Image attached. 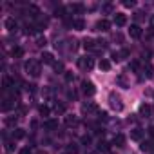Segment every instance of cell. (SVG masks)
<instances>
[{"instance_id":"15","label":"cell","mask_w":154,"mask_h":154,"mask_svg":"<svg viewBox=\"0 0 154 154\" xmlns=\"http://www.w3.org/2000/svg\"><path fill=\"white\" fill-rule=\"evenodd\" d=\"M4 26H6L8 31H15V29H17V20H15V18H6Z\"/></svg>"},{"instance_id":"20","label":"cell","mask_w":154,"mask_h":154,"mask_svg":"<svg viewBox=\"0 0 154 154\" xmlns=\"http://www.w3.org/2000/svg\"><path fill=\"white\" fill-rule=\"evenodd\" d=\"M11 54H13V58H22L24 56V49L22 47H13Z\"/></svg>"},{"instance_id":"5","label":"cell","mask_w":154,"mask_h":154,"mask_svg":"<svg viewBox=\"0 0 154 154\" xmlns=\"http://www.w3.org/2000/svg\"><path fill=\"white\" fill-rule=\"evenodd\" d=\"M84 47H85V51H93V53L100 51V45H98V42H94L93 38H85V40H84Z\"/></svg>"},{"instance_id":"2","label":"cell","mask_w":154,"mask_h":154,"mask_svg":"<svg viewBox=\"0 0 154 154\" xmlns=\"http://www.w3.org/2000/svg\"><path fill=\"white\" fill-rule=\"evenodd\" d=\"M109 105H111V109L116 111V112L123 111V102H122V98H120L116 93H111V94H109Z\"/></svg>"},{"instance_id":"24","label":"cell","mask_w":154,"mask_h":154,"mask_svg":"<svg viewBox=\"0 0 154 154\" xmlns=\"http://www.w3.org/2000/svg\"><path fill=\"white\" fill-rule=\"evenodd\" d=\"M140 149H141V150H143V152H149V150H152V149H154V147H152V143H150V141H143V143H141V147H140Z\"/></svg>"},{"instance_id":"37","label":"cell","mask_w":154,"mask_h":154,"mask_svg":"<svg viewBox=\"0 0 154 154\" xmlns=\"http://www.w3.org/2000/svg\"><path fill=\"white\" fill-rule=\"evenodd\" d=\"M138 65H140L138 62H132V63H131V69H132V71H138Z\"/></svg>"},{"instance_id":"19","label":"cell","mask_w":154,"mask_h":154,"mask_svg":"<svg viewBox=\"0 0 154 154\" xmlns=\"http://www.w3.org/2000/svg\"><path fill=\"white\" fill-rule=\"evenodd\" d=\"M65 125H67V127H76V125H78L76 116H65Z\"/></svg>"},{"instance_id":"10","label":"cell","mask_w":154,"mask_h":154,"mask_svg":"<svg viewBox=\"0 0 154 154\" xmlns=\"http://www.w3.org/2000/svg\"><path fill=\"white\" fill-rule=\"evenodd\" d=\"M129 35H131L132 38H141V27L136 26V24H132L131 29H129Z\"/></svg>"},{"instance_id":"13","label":"cell","mask_w":154,"mask_h":154,"mask_svg":"<svg viewBox=\"0 0 154 154\" xmlns=\"http://www.w3.org/2000/svg\"><path fill=\"white\" fill-rule=\"evenodd\" d=\"M112 145H116V147H123V145H125V136H123V134H116V136L112 138Z\"/></svg>"},{"instance_id":"39","label":"cell","mask_w":154,"mask_h":154,"mask_svg":"<svg viewBox=\"0 0 154 154\" xmlns=\"http://www.w3.org/2000/svg\"><path fill=\"white\" fill-rule=\"evenodd\" d=\"M150 27H152V29H154V15H152V17H150Z\"/></svg>"},{"instance_id":"34","label":"cell","mask_w":154,"mask_h":154,"mask_svg":"<svg viewBox=\"0 0 154 154\" xmlns=\"http://www.w3.org/2000/svg\"><path fill=\"white\" fill-rule=\"evenodd\" d=\"M36 44L42 47V45H45V36H38V40H36Z\"/></svg>"},{"instance_id":"25","label":"cell","mask_w":154,"mask_h":154,"mask_svg":"<svg viewBox=\"0 0 154 154\" xmlns=\"http://www.w3.org/2000/svg\"><path fill=\"white\" fill-rule=\"evenodd\" d=\"M100 69L109 71V69H111V62H109V60H100Z\"/></svg>"},{"instance_id":"3","label":"cell","mask_w":154,"mask_h":154,"mask_svg":"<svg viewBox=\"0 0 154 154\" xmlns=\"http://www.w3.org/2000/svg\"><path fill=\"white\" fill-rule=\"evenodd\" d=\"M78 67L82 71H91L94 67V62H93L91 56H82V58H78Z\"/></svg>"},{"instance_id":"38","label":"cell","mask_w":154,"mask_h":154,"mask_svg":"<svg viewBox=\"0 0 154 154\" xmlns=\"http://www.w3.org/2000/svg\"><path fill=\"white\" fill-rule=\"evenodd\" d=\"M149 134H150V136L154 138V127H150V129H149Z\"/></svg>"},{"instance_id":"33","label":"cell","mask_w":154,"mask_h":154,"mask_svg":"<svg viewBox=\"0 0 154 154\" xmlns=\"http://www.w3.org/2000/svg\"><path fill=\"white\" fill-rule=\"evenodd\" d=\"M123 6H125V8H134V6H136V2H134V0H125Z\"/></svg>"},{"instance_id":"1","label":"cell","mask_w":154,"mask_h":154,"mask_svg":"<svg viewBox=\"0 0 154 154\" xmlns=\"http://www.w3.org/2000/svg\"><path fill=\"white\" fill-rule=\"evenodd\" d=\"M24 69H26V72L29 76H33V78H38L40 72H42V67H40V62L38 60H27L26 65H24Z\"/></svg>"},{"instance_id":"22","label":"cell","mask_w":154,"mask_h":154,"mask_svg":"<svg viewBox=\"0 0 154 154\" xmlns=\"http://www.w3.org/2000/svg\"><path fill=\"white\" fill-rule=\"evenodd\" d=\"M24 136H26V131H24V129H15V131H13V138L22 140Z\"/></svg>"},{"instance_id":"21","label":"cell","mask_w":154,"mask_h":154,"mask_svg":"<svg viewBox=\"0 0 154 154\" xmlns=\"http://www.w3.org/2000/svg\"><path fill=\"white\" fill-rule=\"evenodd\" d=\"M13 105H15V103H13V98H6L4 103H2V111H9Z\"/></svg>"},{"instance_id":"14","label":"cell","mask_w":154,"mask_h":154,"mask_svg":"<svg viewBox=\"0 0 154 154\" xmlns=\"http://www.w3.org/2000/svg\"><path fill=\"white\" fill-rule=\"evenodd\" d=\"M72 27L78 29V31H82V29L85 27V20H84V18H74V20H72Z\"/></svg>"},{"instance_id":"16","label":"cell","mask_w":154,"mask_h":154,"mask_svg":"<svg viewBox=\"0 0 154 154\" xmlns=\"http://www.w3.org/2000/svg\"><path fill=\"white\" fill-rule=\"evenodd\" d=\"M42 62L49 63V65H54V56L51 53H42Z\"/></svg>"},{"instance_id":"4","label":"cell","mask_w":154,"mask_h":154,"mask_svg":"<svg viewBox=\"0 0 154 154\" xmlns=\"http://www.w3.org/2000/svg\"><path fill=\"white\" fill-rule=\"evenodd\" d=\"M82 112H84V114H87V116H91V114H100L98 105H96V103H93V102L84 103V105H82Z\"/></svg>"},{"instance_id":"41","label":"cell","mask_w":154,"mask_h":154,"mask_svg":"<svg viewBox=\"0 0 154 154\" xmlns=\"http://www.w3.org/2000/svg\"><path fill=\"white\" fill-rule=\"evenodd\" d=\"M38 154H45V152H42V150H40V152H38Z\"/></svg>"},{"instance_id":"40","label":"cell","mask_w":154,"mask_h":154,"mask_svg":"<svg viewBox=\"0 0 154 154\" xmlns=\"http://www.w3.org/2000/svg\"><path fill=\"white\" fill-rule=\"evenodd\" d=\"M85 154H96V152H94V150H91V152H85Z\"/></svg>"},{"instance_id":"29","label":"cell","mask_w":154,"mask_h":154,"mask_svg":"<svg viewBox=\"0 0 154 154\" xmlns=\"http://www.w3.org/2000/svg\"><path fill=\"white\" fill-rule=\"evenodd\" d=\"M54 112H58V114H63V112H65V107L56 103V105H54Z\"/></svg>"},{"instance_id":"12","label":"cell","mask_w":154,"mask_h":154,"mask_svg":"<svg viewBox=\"0 0 154 154\" xmlns=\"http://www.w3.org/2000/svg\"><path fill=\"white\" fill-rule=\"evenodd\" d=\"M84 9H85L84 4H78V2L69 6V11H71V13H78V15H80V13H84Z\"/></svg>"},{"instance_id":"28","label":"cell","mask_w":154,"mask_h":154,"mask_svg":"<svg viewBox=\"0 0 154 154\" xmlns=\"http://www.w3.org/2000/svg\"><path fill=\"white\" fill-rule=\"evenodd\" d=\"M63 76H65V82H69V84L74 80V74H72V72H69V71H65V74H63Z\"/></svg>"},{"instance_id":"35","label":"cell","mask_w":154,"mask_h":154,"mask_svg":"<svg viewBox=\"0 0 154 154\" xmlns=\"http://www.w3.org/2000/svg\"><path fill=\"white\" fill-rule=\"evenodd\" d=\"M20 154H33V150L29 147H24V149H20Z\"/></svg>"},{"instance_id":"11","label":"cell","mask_w":154,"mask_h":154,"mask_svg":"<svg viewBox=\"0 0 154 154\" xmlns=\"http://www.w3.org/2000/svg\"><path fill=\"white\" fill-rule=\"evenodd\" d=\"M114 24L120 26V27L125 26V24H127V17H125L123 13H116V15H114Z\"/></svg>"},{"instance_id":"17","label":"cell","mask_w":154,"mask_h":154,"mask_svg":"<svg viewBox=\"0 0 154 154\" xmlns=\"http://www.w3.org/2000/svg\"><path fill=\"white\" fill-rule=\"evenodd\" d=\"M65 154H78V145L76 143H67L65 145Z\"/></svg>"},{"instance_id":"27","label":"cell","mask_w":154,"mask_h":154,"mask_svg":"<svg viewBox=\"0 0 154 154\" xmlns=\"http://www.w3.org/2000/svg\"><path fill=\"white\" fill-rule=\"evenodd\" d=\"M38 111H40V114H42V116H47V114H49V107H47V105H40V109H38Z\"/></svg>"},{"instance_id":"36","label":"cell","mask_w":154,"mask_h":154,"mask_svg":"<svg viewBox=\"0 0 154 154\" xmlns=\"http://www.w3.org/2000/svg\"><path fill=\"white\" fill-rule=\"evenodd\" d=\"M6 149H8V150H13V149H15L13 141H6Z\"/></svg>"},{"instance_id":"31","label":"cell","mask_w":154,"mask_h":154,"mask_svg":"<svg viewBox=\"0 0 154 154\" xmlns=\"http://www.w3.org/2000/svg\"><path fill=\"white\" fill-rule=\"evenodd\" d=\"M53 67H54V71H63V63H60V62H54ZM63 72H65V71H63Z\"/></svg>"},{"instance_id":"26","label":"cell","mask_w":154,"mask_h":154,"mask_svg":"<svg viewBox=\"0 0 154 154\" xmlns=\"http://www.w3.org/2000/svg\"><path fill=\"white\" fill-rule=\"evenodd\" d=\"M109 149H111V145H109L107 141H100V143H98V150H103V152H107Z\"/></svg>"},{"instance_id":"9","label":"cell","mask_w":154,"mask_h":154,"mask_svg":"<svg viewBox=\"0 0 154 154\" xmlns=\"http://www.w3.org/2000/svg\"><path fill=\"white\" fill-rule=\"evenodd\" d=\"M143 134H145V131H143V129H140V127H136V129H132V131H131V140L140 141V140L143 138Z\"/></svg>"},{"instance_id":"18","label":"cell","mask_w":154,"mask_h":154,"mask_svg":"<svg viewBox=\"0 0 154 154\" xmlns=\"http://www.w3.org/2000/svg\"><path fill=\"white\" fill-rule=\"evenodd\" d=\"M44 127H45L47 131H54V129H58V122H56V120H47V122L44 123Z\"/></svg>"},{"instance_id":"7","label":"cell","mask_w":154,"mask_h":154,"mask_svg":"<svg viewBox=\"0 0 154 154\" xmlns=\"http://www.w3.org/2000/svg\"><path fill=\"white\" fill-rule=\"evenodd\" d=\"M111 29V22L109 20H105V18H102V20H98L96 22V31H109Z\"/></svg>"},{"instance_id":"6","label":"cell","mask_w":154,"mask_h":154,"mask_svg":"<svg viewBox=\"0 0 154 154\" xmlns=\"http://www.w3.org/2000/svg\"><path fill=\"white\" fill-rule=\"evenodd\" d=\"M82 89H84V93H85L87 96H93V94L96 93L94 84H93V82H87V80H84V82H82Z\"/></svg>"},{"instance_id":"30","label":"cell","mask_w":154,"mask_h":154,"mask_svg":"<svg viewBox=\"0 0 154 154\" xmlns=\"http://www.w3.org/2000/svg\"><path fill=\"white\" fill-rule=\"evenodd\" d=\"M17 123V116L15 118H6V125H9V127H13Z\"/></svg>"},{"instance_id":"8","label":"cell","mask_w":154,"mask_h":154,"mask_svg":"<svg viewBox=\"0 0 154 154\" xmlns=\"http://www.w3.org/2000/svg\"><path fill=\"white\" fill-rule=\"evenodd\" d=\"M150 114H152V107H150L149 103H141V105H140V116L149 118Z\"/></svg>"},{"instance_id":"32","label":"cell","mask_w":154,"mask_h":154,"mask_svg":"<svg viewBox=\"0 0 154 154\" xmlns=\"http://www.w3.org/2000/svg\"><path fill=\"white\" fill-rule=\"evenodd\" d=\"M82 143H84V145H89V143H91V136H89V134L82 136Z\"/></svg>"},{"instance_id":"23","label":"cell","mask_w":154,"mask_h":154,"mask_svg":"<svg viewBox=\"0 0 154 154\" xmlns=\"http://www.w3.org/2000/svg\"><path fill=\"white\" fill-rule=\"evenodd\" d=\"M145 76H147V78H152V76H154V69H152L150 63L145 65Z\"/></svg>"}]
</instances>
